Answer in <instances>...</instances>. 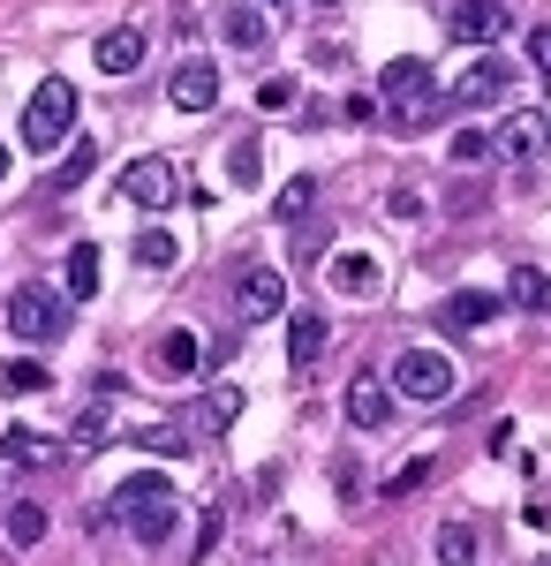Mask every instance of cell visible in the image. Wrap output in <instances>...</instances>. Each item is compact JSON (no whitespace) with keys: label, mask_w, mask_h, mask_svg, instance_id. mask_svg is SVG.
<instances>
[{"label":"cell","mask_w":551,"mask_h":566,"mask_svg":"<svg viewBox=\"0 0 551 566\" xmlns=\"http://www.w3.org/2000/svg\"><path fill=\"white\" fill-rule=\"evenodd\" d=\"M76 136V91L61 84V76H45L31 98H23V144L31 151H53V144H69Z\"/></svg>","instance_id":"cell-1"},{"label":"cell","mask_w":551,"mask_h":566,"mask_svg":"<svg viewBox=\"0 0 551 566\" xmlns=\"http://www.w3.org/2000/svg\"><path fill=\"white\" fill-rule=\"evenodd\" d=\"M61 325H69V295H53V287H15L8 295V333L15 340H61Z\"/></svg>","instance_id":"cell-2"},{"label":"cell","mask_w":551,"mask_h":566,"mask_svg":"<svg viewBox=\"0 0 551 566\" xmlns=\"http://www.w3.org/2000/svg\"><path fill=\"white\" fill-rule=\"evenodd\" d=\"M393 392L401 400H424V408H438L446 392H454V363L438 348H408L401 363H393Z\"/></svg>","instance_id":"cell-3"},{"label":"cell","mask_w":551,"mask_h":566,"mask_svg":"<svg viewBox=\"0 0 551 566\" xmlns=\"http://www.w3.org/2000/svg\"><path fill=\"white\" fill-rule=\"evenodd\" d=\"M325 287L347 295V303H378L385 295V264L371 258V250H340V258L325 264Z\"/></svg>","instance_id":"cell-4"},{"label":"cell","mask_w":551,"mask_h":566,"mask_svg":"<svg viewBox=\"0 0 551 566\" xmlns=\"http://www.w3.org/2000/svg\"><path fill=\"white\" fill-rule=\"evenodd\" d=\"M280 310H288V280H280L272 264H250L242 287H235V325H264V317H280Z\"/></svg>","instance_id":"cell-5"},{"label":"cell","mask_w":551,"mask_h":566,"mask_svg":"<svg viewBox=\"0 0 551 566\" xmlns=\"http://www.w3.org/2000/svg\"><path fill=\"white\" fill-rule=\"evenodd\" d=\"M507 91H513V69L499 53H476L461 69V84H454V106H491V98H507Z\"/></svg>","instance_id":"cell-6"},{"label":"cell","mask_w":551,"mask_h":566,"mask_svg":"<svg viewBox=\"0 0 551 566\" xmlns=\"http://www.w3.org/2000/svg\"><path fill=\"white\" fill-rule=\"evenodd\" d=\"M454 39L491 53V39H507V0H461L454 8Z\"/></svg>","instance_id":"cell-7"},{"label":"cell","mask_w":551,"mask_h":566,"mask_svg":"<svg viewBox=\"0 0 551 566\" xmlns=\"http://www.w3.org/2000/svg\"><path fill=\"white\" fill-rule=\"evenodd\" d=\"M167 98L181 106V114H205V106L219 98V69L212 61H181V69L167 76Z\"/></svg>","instance_id":"cell-8"},{"label":"cell","mask_w":551,"mask_h":566,"mask_svg":"<svg viewBox=\"0 0 551 566\" xmlns=\"http://www.w3.org/2000/svg\"><path fill=\"white\" fill-rule=\"evenodd\" d=\"M219 31L235 39V53H264V45H272V23H264V0H235V8L219 15Z\"/></svg>","instance_id":"cell-9"},{"label":"cell","mask_w":551,"mask_h":566,"mask_svg":"<svg viewBox=\"0 0 551 566\" xmlns=\"http://www.w3.org/2000/svg\"><path fill=\"white\" fill-rule=\"evenodd\" d=\"M347 423H355V431H385V423H393V386L355 378V386H347Z\"/></svg>","instance_id":"cell-10"},{"label":"cell","mask_w":551,"mask_h":566,"mask_svg":"<svg viewBox=\"0 0 551 566\" xmlns=\"http://www.w3.org/2000/svg\"><path fill=\"white\" fill-rule=\"evenodd\" d=\"M152 363H159L167 378H197V370H205V340H197L189 325H174V333H159V348H152Z\"/></svg>","instance_id":"cell-11"},{"label":"cell","mask_w":551,"mask_h":566,"mask_svg":"<svg viewBox=\"0 0 551 566\" xmlns=\"http://www.w3.org/2000/svg\"><path fill=\"white\" fill-rule=\"evenodd\" d=\"M491 317H499V295H484V287H461V295L438 303V325H446V333H476V325H491Z\"/></svg>","instance_id":"cell-12"},{"label":"cell","mask_w":551,"mask_h":566,"mask_svg":"<svg viewBox=\"0 0 551 566\" xmlns=\"http://www.w3.org/2000/svg\"><path fill=\"white\" fill-rule=\"evenodd\" d=\"M122 197L128 205H174V167L167 159H136L122 175Z\"/></svg>","instance_id":"cell-13"},{"label":"cell","mask_w":551,"mask_h":566,"mask_svg":"<svg viewBox=\"0 0 551 566\" xmlns=\"http://www.w3.org/2000/svg\"><path fill=\"white\" fill-rule=\"evenodd\" d=\"M98 272H106L98 242H76L69 264H61V295H69V303H91V295H98Z\"/></svg>","instance_id":"cell-14"},{"label":"cell","mask_w":551,"mask_h":566,"mask_svg":"<svg viewBox=\"0 0 551 566\" xmlns=\"http://www.w3.org/2000/svg\"><path fill=\"white\" fill-rule=\"evenodd\" d=\"M91 61H98L106 76H136V69H144V31H106V39L91 45Z\"/></svg>","instance_id":"cell-15"},{"label":"cell","mask_w":551,"mask_h":566,"mask_svg":"<svg viewBox=\"0 0 551 566\" xmlns=\"http://www.w3.org/2000/svg\"><path fill=\"white\" fill-rule=\"evenodd\" d=\"M385 98H393V106H408V98H424V91H438L430 84V61H416V53H401V61H385Z\"/></svg>","instance_id":"cell-16"},{"label":"cell","mask_w":551,"mask_h":566,"mask_svg":"<svg viewBox=\"0 0 551 566\" xmlns=\"http://www.w3.org/2000/svg\"><path fill=\"white\" fill-rule=\"evenodd\" d=\"M325 340H333V333H325L318 310H295V317H288V363H295V370H310V363L325 355Z\"/></svg>","instance_id":"cell-17"},{"label":"cell","mask_w":551,"mask_h":566,"mask_svg":"<svg viewBox=\"0 0 551 566\" xmlns=\"http://www.w3.org/2000/svg\"><path fill=\"white\" fill-rule=\"evenodd\" d=\"M544 144H551L544 114H507V129H499V151L507 159H544Z\"/></svg>","instance_id":"cell-18"},{"label":"cell","mask_w":551,"mask_h":566,"mask_svg":"<svg viewBox=\"0 0 551 566\" xmlns=\"http://www.w3.org/2000/svg\"><path fill=\"white\" fill-rule=\"evenodd\" d=\"M174 483L159 476V469H144V476H128V483H114V506H106V514H114V522H128V514H136V506H152V499H167Z\"/></svg>","instance_id":"cell-19"},{"label":"cell","mask_w":551,"mask_h":566,"mask_svg":"<svg viewBox=\"0 0 551 566\" xmlns=\"http://www.w3.org/2000/svg\"><path fill=\"white\" fill-rule=\"evenodd\" d=\"M507 303L529 310V317H544V310H551V272H544V264H521V272L507 280Z\"/></svg>","instance_id":"cell-20"},{"label":"cell","mask_w":551,"mask_h":566,"mask_svg":"<svg viewBox=\"0 0 551 566\" xmlns=\"http://www.w3.org/2000/svg\"><path fill=\"white\" fill-rule=\"evenodd\" d=\"M0 453H8L15 469H53L69 446H53V438H39V431H8V438H0Z\"/></svg>","instance_id":"cell-21"},{"label":"cell","mask_w":551,"mask_h":566,"mask_svg":"<svg viewBox=\"0 0 551 566\" xmlns=\"http://www.w3.org/2000/svg\"><path fill=\"white\" fill-rule=\"evenodd\" d=\"M45 528H53V514H45V506H31V499H23V506H8V544H15V552H39Z\"/></svg>","instance_id":"cell-22"},{"label":"cell","mask_w":551,"mask_h":566,"mask_svg":"<svg viewBox=\"0 0 551 566\" xmlns=\"http://www.w3.org/2000/svg\"><path fill=\"white\" fill-rule=\"evenodd\" d=\"M61 446H69V453H98V446H114V416H106V408H84V416L69 423Z\"/></svg>","instance_id":"cell-23"},{"label":"cell","mask_w":551,"mask_h":566,"mask_svg":"<svg viewBox=\"0 0 551 566\" xmlns=\"http://www.w3.org/2000/svg\"><path fill=\"white\" fill-rule=\"evenodd\" d=\"M476 552H484V544H476V522L438 528V566H476Z\"/></svg>","instance_id":"cell-24"},{"label":"cell","mask_w":551,"mask_h":566,"mask_svg":"<svg viewBox=\"0 0 551 566\" xmlns=\"http://www.w3.org/2000/svg\"><path fill=\"white\" fill-rule=\"evenodd\" d=\"M91 175H98V144L76 136V144L61 151V167H53V189H76V181H91Z\"/></svg>","instance_id":"cell-25"},{"label":"cell","mask_w":551,"mask_h":566,"mask_svg":"<svg viewBox=\"0 0 551 566\" xmlns=\"http://www.w3.org/2000/svg\"><path fill=\"white\" fill-rule=\"evenodd\" d=\"M242 416V386H219V392H205V408H197V431H227Z\"/></svg>","instance_id":"cell-26"},{"label":"cell","mask_w":551,"mask_h":566,"mask_svg":"<svg viewBox=\"0 0 551 566\" xmlns=\"http://www.w3.org/2000/svg\"><path fill=\"white\" fill-rule=\"evenodd\" d=\"M174 258H181V250H174L167 227H144V234H136V264H144V272H167Z\"/></svg>","instance_id":"cell-27"},{"label":"cell","mask_w":551,"mask_h":566,"mask_svg":"<svg viewBox=\"0 0 551 566\" xmlns=\"http://www.w3.org/2000/svg\"><path fill=\"white\" fill-rule=\"evenodd\" d=\"M227 181H235V189H257V181H264V151H257V144H235V151H227Z\"/></svg>","instance_id":"cell-28"},{"label":"cell","mask_w":551,"mask_h":566,"mask_svg":"<svg viewBox=\"0 0 551 566\" xmlns=\"http://www.w3.org/2000/svg\"><path fill=\"white\" fill-rule=\"evenodd\" d=\"M310 205H318V181H310V175H295L288 189H280V219H288V227H295V219L310 212Z\"/></svg>","instance_id":"cell-29"},{"label":"cell","mask_w":551,"mask_h":566,"mask_svg":"<svg viewBox=\"0 0 551 566\" xmlns=\"http://www.w3.org/2000/svg\"><path fill=\"white\" fill-rule=\"evenodd\" d=\"M491 151H499V136H491V129H461V136H454V159H461V167L491 159Z\"/></svg>","instance_id":"cell-30"},{"label":"cell","mask_w":551,"mask_h":566,"mask_svg":"<svg viewBox=\"0 0 551 566\" xmlns=\"http://www.w3.org/2000/svg\"><path fill=\"white\" fill-rule=\"evenodd\" d=\"M0 386H8V392H45V363H31V355H23V363H8V370H0Z\"/></svg>","instance_id":"cell-31"},{"label":"cell","mask_w":551,"mask_h":566,"mask_svg":"<svg viewBox=\"0 0 551 566\" xmlns=\"http://www.w3.org/2000/svg\"><path fill=\"white\" fill-rule=\"evenodd\" d=\"M128 438H136L144 453H181V446H189V431H174V423H152V431H128Z\"/></svg>","instance_id":"cell-32"},{"label":"cell","mask_w":551,"mask_h":566,"mask_svg":"<svg viewBox=\"0 0 551 566\" xmlns=\"http://www.w3.org/2000/svg\"><path fill=\"white\" fill-rule=\"evenodd\" d=\"M529 69L551 84V23H537V31H529Z\"/></svg>","instance_id":"cell-33"},{"label":"cell","mask_w":551,"mask_h":566,"mask_svg":"<svg viewBox=\"0 0 551 566\" xmlns=\"http://www.w3.org/2000/svg\"><path fill=\"white\" fill-rule=\"evenodd\" d=\"M257 106H264V114H288V106H295V84H288V76H272V84L257 91Z\"/></svg>","instance_id":"cell-34"},{"label":"cell","mask_w":551,"mask_h":566,"mask_svg":"<svg viewBox=\"0 0 551 566\" xmlns=\"http://www.w3.org/2000/svg\"><path fill=\"white\" fill-rule=\"evenodd\" d=\"M424 476H430V461H416V469H401V476L385 483V491H393V499H401V491H416V483H424Z\"/></svg>","instance_id":"cell-35"},{"label":"cell","mask_w":551,"mask_h":566,"mask_svg":"<svg viewBox=\"0 0 551 566\" xmlns=\"http://www.w3.org/2000/svg\"><path fill=\"white\" fill-rule=\"evenodd\" d=\"M529 528H551V491H544V499H529Z\"/></svg>","instance_id":"cell-36"},{"label":"cell","mask_w":551,"mask_h":566,"mask_svg":"<svg viewBox=\"0 0 551 566\" xmlns=\"http://www.w3.org/2000/svg\"><path fill=\"white\" fill-rule=\"evenodd\" d=\"M0 181H8V144H0Z\"/></svg>","instance_id":"cell-37"},{"label":"cell","mask_w":551,"mask_h":566,"mask_svg":"<svg viewBox=\"0 0 551 566\" xmlns=\"http://www.w3.org/2000/svg\"><path fill=\"white\" fill-rule=\"evenodd\" d=\"M318 8H333V0H318Z\"/></svg>","instance_id":"cell-38"},{"label":"cell","mask_w":551,"mask_h":566,"mask_svg":"<svg viewBox=\"0 0 551 566\" xmlns=\"http://www.w3.org/2000/svg\"><path fill=\"white\" fill-rule=\"evenodd\" d=\"M544 566H551V559H544Z\"/></svg>","instance_id":"cell-39"}]
</instances>
